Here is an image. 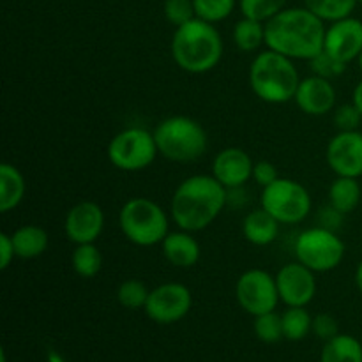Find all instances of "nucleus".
<instances>
[{
  "instance_id": "1",
  "label": "nucleus",
  "mask_w": 362,
  "mask_h": 362,
  "mask_svg": "<svg viewBox=\"0 0 362 362\" xmlns=\"http://www.w3.org/2000/svg\"><path fill=\"white\" fill-rule=\"evenodd\" d=\"M324 23L308 7L283 9L265 23V45L292 60H311L324 49Z\"/></svg>"
},
{
  "instance_id": "2",
  "label": "nucleus",
  "mask_w": 362,
  "mask_h": 362,
  "mask_svg": "<svg viewBox=\"0 0 362 362\" xmlns=\"http://www.w3.org/2000/svg\"><path fill=\"white\" fill-rule=\"evenodd\" d=\"M228 202V189L214 175H191L172 197L170 214L179 230L200 232L216 221Z\"/></svg>"
},
{
  "instance_id": "3",
  "label": "nucleus",
  "mask_w": 362,
  "mask_h": 362,
  "mask_svg": "<svg viewBox=\"0 0 362 362\" xmlns=\"http://www.w3.org/2000/svg\"><path fill=\"white\" fill-rule=\"evenodd\" d=\"M172 57L177 66L191 74H204L214 69L223 57V39L214 23L194 18L175 28Z\"/></svg>"
},
{
  "instance_id": "4",
  "label": "nucleus",
  "mask_w": 362,
  "mask_h": 362,
  "mask_svg": "<svg viewBox=\"0 0 362 362\" xmlns=\"http://www.w3.org/2000/svg\"><path fill=\"white\" fill-rule=\"evenodd\" d=\"M300 78L293 60L278 52H262L250 66V87L269 105H283L296 98Z\"/></svg>"
},
{
  "instance_id": "5",
  "label": "nucleus",
  "mask_w": 362,
  "mask_h": 362,
  "mask_svg": "<svg viewBox=\"0 0 362 362\" xmlns=\"http://www.w3.org/2000/svg\"><path fill=\"white\" fill-rule=\"evenodd\" d=\"M152 133L159 154L173 163H193L207 151V133L204 126L191 117H168L161 120Z\"/></svg>"
},
{
  "instance_id": "6",
  "label": "nucleus",
  "mask_w": 362,
  "mask_h": 362,
  "mask_svg": "<svg viewBox=\"0 0 362 362\" xmlns=\"http://www.w3.org/2000/svg\"><path fill=\"white\" fill-rule=\"evenodd\" d=\"M119 225L124 237L134 246L151 247L161 244L170 233L168 214L148 198H131L122 205Z\"/></svg>"
},
{
  "instance_id": "7",
  "label": "nucleus",
  "mask_w": 362,
  "mask_h": 362,
  "mask_svg": "<svg viewBox=\"0 0 362 362\" xmlns=\"http://www.w3.org/2000/svg\"><path fill=\"white\" fill-rule=\"evenodd\" d=\"M296 257L313 272L334 271L345 258V244L331 228L313 226L297 237Z\"/></svg>"
},
{
  "instance_id": "8",
  "label": "nucleus",
  "mask_w": 362,
  "mask_h": 362,
  "mask_svg": "<svg viewBox=\"0 0 362 362\" xmlns=\"http://www.w3.org/2000/svg\"><path fill=\"white\" fill-rule=\"evenodd\" d=\"M260 204L281 225H297L311 212V194L303 184L279 177L262 191Z\"/></svg>"
},
{
  "instance_id": "9",
  "label": "nucleus",
  "mask_w": 362,
  "mask_h": 362,
  "mask_svg": "<svg viewBox=\"0 0 362 362\" xmlns=\"http://www.w3.org/2000/svg\"><path fill=\"white\" fill-rule=\"evenodd\" d=\"M106 154L115 168L122 172H140L154 163L159 151L154 133L144 127H127L112 138Z\"/></svg>"
},
{
  "instance_id": "10",
  "label": "nucleus",
  "mask_w": 362,
  "mask_h": 362,
  "mask_svg": "<svg viewBox=\"0 0 362 362\" xmlns=\"http://www.w3.org/2000/svg\"><path fill=\"white\" fill-rule=\"evenodd\" d=\"M235 297L239 306L253 317L271 313L281 300L276 276L269 274L264 269H250L240 274L235 283Z\"/></svg>"
},
{
  "instance_id": "11",
  "label": "nucleus",
  "mask_w": 362,
  "mask_h": 362,
  "mask_svg": "<svg viewBox=\"0 0 362 362\" xmlns=\"http://www.w3.org/2000/svg\"><path fill=\"white\" fill-rule=\"evenodd\" d=\"M193 306V296L182 283H163L148 293L145 313L156 324H175L180 322Z\"/></svg>"
},
{
  "instance_id": "12",
  "label": "nucleus",
  "mask_w": 362,
  "mask_h": 362,
  "mask_svg": "<svg viewBox=\"0 0 362 362\" xmlns=\"http://www.w3.org/2000/svg\"><path fill=\"white\" fill-rule=\"evenodd\" d=\"M279 299L288 308H306L317 293L315 272L300 262L283 265L276 274Z\"/></svg>"
},
{
  "instance_id": "13",
  "label": "nucleus",
  "mask_w": 362,
  "mask_h": 362,
  "mask_svg": "<svg viewBox=\"0 0 362 362\" xmlns=\"http://www.w3.org/2000/svg\"><path fill=\"white\" fill-rule=\"evenodd\" d=\"M327 165L338 177H362V133L339 131L327 145Z\"/></svg>"
},
{
  "instance_id": "14",
  "label": "nucleus",
  "mask_w": 362,
  "mask_h": 362,
  "mask_svg": "<svg viewBox=\"0 0 362 362\" xmlns=\"http://www.w3.org/2000/svg\"><path fill=\"white\" fill-rule=\"evenodd\" d=\"M105 228V212L95 202H80L69 209L64 219L66 237L78 244H94Z\"/></svg>"
},
{
  "instance_id": "15",
  "label": "nucleus",
  "mask_w": 362,
  "mask_h": 362,
  "mask_svg": "<svg viewBox=\"0 0 362 362\" xmlns=\"http://www.w3.org/2000/svg\"><path fill=\"white\" fill-rule=\"evenodd\" d=\"M324 49L346 66L359 59L362 52V21L352 16L332 21L325 32Z\"/></svg>"
},
{
  "instance_id": "16",
  "label": "nucleus",
  "mask_w": 362,
  "mask_h": 362,
  "mask_svg": "<svg viewBox=\"0 0 362 362\" xmlns=\"http://www.w3.org/2000/svg\"><path fill=\"white\" fill-rule=\"evenodd\" d=\"M255 163L246 151L239 147H228L218 152L212 163V175L226 189H239L250 179H253Z\"/></svg>"
},
{
  "instance_id": "17",
  "label": "nucleus",
  "mask_w": 362,
  "mask_h": 362,
  "mask_svg": "<svg viewBox=\"0 0 362 362\" xmlns=\"http://www.w3.org/2000/svg\"><path fill=\"white\" fill-rule=\"evenodd\" d=\"M293 101L297 103L300 112H304L306 115H325L336 106V88L327 78L311 74V76L300 80Z\"/></svg>"
},
{
  "instance_id": "18",
  "label": "nucleus",
  "mask_w": 362,
  "mask_h": 362,
  "mask_svg": "<svg viewBox=\"0 0 362 362\" xmlns=\"http://www.w3.org/2000/svg\"><path fill=\"white\" fill-rule=\"evenodd\" d=\"M161 247L166 262L173 267L189 269L200 260V244L191 235V232H186V230L170 232L161 243Z\"/></svg>"
},
{
  "instance_id": "19",
  "label": "nucleus",
  "mask_w": 362,
  "mask_h": 362,
  "mask_svg": "<svg viewBox=\"0 0 362 362\" xmlns=\"http://www.w3.org/2000/svg\"><path fill=\"white\" fill-rule=\"evenodd\" d=\"M279 225L281 223L269 214L264 207L255 209L244 218L243 233L247 243L253 246H269L278 239Z\"/></svg>"
},
{
  "instance_id": "20",
  "label": "nucleus",
  "mask_w": 362,
  "mask_h": 362,
  "mask_svg": "<svg viewBox=\"0 0 362 362\" xmlns=\"http://www.w3.org/2000/svg\"><path fill=\"white\" fill-rule=\"evenodd\" d=\"M27 182L20 170L9 163L0 165V212L14 211L23 202Z\"/></svg>"
},
{
  "instance_id": "21",
  "label": "nucleus",
  "mask_w": 362,
  "mask_h": 362,
  "mask_svg": "<svg viewBox=\"0 0 362 362\" xmlns=\"http://www.w3.org/2000/svg\"><path fill=\"white\" fill-rule=\"evenodd\" d=\"M18 258L32 260L41 257L48 247V233L37 225L20 226L14 233H11Z\"/></svg>"
},
{
  "instance_id": "22",
  "label": "nucleus",
  "mask_w": 362,
  "mask_h": 362,
  "mask_svg": "<svg viewBox=\"0 0 362 362\" xmlns=\"http://www.w3.org/2000/svg\"><path fill=\"white\" fill-rule=\"evenodd\" d=\"M362 197L359 180L354 177H338L329 189V202L339 214H350L357 209Z\"/></svg>"
},
{
  "instance_id": "23",
  "label": "nucleus",
  "mask_w": 362,
  "mask_h": 362,
  "mask_svg": "<svg viewBox=\"0 0 362 362\" xmlns=\"http://www.w3.org/2000/svg\"><path fill=\"white\" fill-rule=\"evenodd\" d=\"M320 362H362V345L349 334H338L325 341Z\"/></svg>"
},
{
  "instance_id": "24",
  "label": "nucleus",
  "mask_w": 362,
  "mask_h": 362,
  "mask_svg": "<svg viewBox=\"0 0 362 362\" xmlns=\"http://www.w3.org/2000/svg\"><path fill=\"white\" fill-rule=\"evenodd\" d=\"M233 42L240 52H255L265 45V23L244 16L233 27Z\"/></svg>"
},
{
  "instance_id": "25",
  "label": "nucleus",
  "mask_w": 362,
  "mask_h": 362,
  "mask_svg": "<svg viewBox=\"0 0 362 362\" xmlns=\"http://www.w3.org/2000/svg\"><path fill=\"white\" fill-rule=\"evenodd\" d=\"M71 264L78 276L85 279L94 278L103 267L101 251L95 247V244H78L71 257Z\"/></svg>"
},
{
  "instance_id": "26",
  "label": "nucleus",
  "mask_w": 362,
  "mask_h": 362,
  "mask_svg": "<svg viewBox=\"0 0 362 362\" xmlns=\"http://www.w3.org/2000/svg\"><path fill=\"white\" fill-rule=\"evenodd\" d=\"M283 318V336L290 341H300L313 331V318L306 308H288Z\"/></svg>"
},
{
  "instance_id": "27",
  "label": "nucleus",
  "mask_w": 362,
  "mask_h": 362,
  "mask_svg": "<svg viewBox=\"0 0 362 362\" xmlns=\"http://www.w3.org/2000/svg\"><path fill=\"white\" fill-rule=\"evenodd\" d=\"M308 9L324 21H338L349 18L356 9L357 0H304Z\"/></svg>"
},
{
  "instance_id": "28",
  "label": "nucleus",
  "mask_w": 362,
  "mask_h": 362,
  "mask_svg": "<svg viewBox=\"0 0 362 362\" xmlns=\"http://www.w3.org/2000/svg\"><path fill=\"white\" fill-rule=\"evenodd\" d=\"M286 0H240V11L246 18L267 23L285 9Z\"/></svg>"
},
{
  "instance_id": "29",
  "label": "nucleus",
  "mask_w": 362,
  "mask_h": 362,
  "mask_svg": "<svg viewBox=\"0 0 362 362\" xmlns=\"http://www.w3.org/2000/svg\"><path fill=\"white\" fill-rule=\"evenodd\" d=\"M148 293L151 292L144 283L138 279H127V281L120 283L119 290H117V300L126 310H140L147 304Z\"/></svg>"
},
{
  "instance_id": "30",
  "label": "nucleus",
  "mask_w": 362,
  "mask_h": 362,
  "mask_svg": "<svg viewBox=\"0 0 362 362\" xmlns=\"http://www.w3.org/2000/svg\"><path fill=\"white\" fill-rule=\"evenodd\" d=\"M255 334L264 343H278L283 336V318L276 311L255 317Z\"/></svg>"
},
{
  "instance_id": "31",
  "label": "nucleus",
  "mask_w": 362,
  "mask_h": 362,
  "mask_svg": "<svg viewBox=\"0 0 362 362\" xmlns=\"http://www.w3.org/2000/svg\"><path fill=\"white\" fill-rule=\"evenodd\" d=\"M197 18L209 21V23H218L228 18L235 7V0H193Z\"/></svg>"
},
{
  "instance_id": "32",
  "label": "nucleus",
  "mask_w": 362,
  "mask_h": 362,
  "mask_svg": "<svg viewBox=\"0 0 362 362\" xmlns=\"http://www.w3.org/2000/svg\"><path fill=\"white\" fill-rule=\"evenodd\" d=\"M163 11H165L166 21L175 28L197 18L193 0H166Z\"/></svg>"
},
{
  "instance_id": "33",
  "label": "nucleus",
  "mask_w": 362,
  "mask_h": 362,
  "mask_svg": "<svg viewBox=\"0 0 362 362\" xmlns=\"http://www.w3.org/2000/svg\"><path fill=\"white\" fill-rule=\"evenodd\" d=\"M310 62V67L313 69V74L322 78H327V80H332V78H338L339 74H343L346 71V64L339 62L334 57L329 55L325 49H322L317 57H313Z\"/></svg>"
},
{
  "instance_id": "34",
  "label": "nucleus",
  "mask_w": 362,
  "mask_h": 362,
  "mask_svg": "<svg viewBox=\"0 0 362 362\" xmlns=\"http://www.w3.org/2000/svg\"><path fill=\"white\" fill-rule=\"evenodd\" d=\"M362 122V113L354 103L338 106L334 110V126L339 131H357Z\"/></svg>"
},
{
  "instance_id": "35",
  "label": "nucleus",
  "mask_w": 362,
  "mask_h": 362,
  "mask_svg": "<svg viewBox=\"0 0 362 362\" xmlns=\"http://www.w3.org/2000/svg\"><path fill=\"white\" fill-rule=\"evenodd\" d=\"M313 332L324 341H329V339L336 338L339 334L338 322L332 315L329 313H320L313 318Z\"/></svg>"
},
{
  "instance_id": "36",
  "label": "nucleus",
  "mask_w": 362,
  "mask_h": 362,
  "mask_svg": "<svg viewBox=\"0 0 362 362\" xmlns=\"http://www.w3.org/2000/svg\"><path fill=\"white\" fill-rule=\"evenodd\" d=\"M253 179L257 180L258 186H262V189L267 186H271L272 182L279 179V173L278 168L272 165L271 161H258L255 163V168H253Z\"/></svg>"
},
{
  "instance_id": "37",
  "label": "nucleus",
  "mask_w": 362,
  "mask_h": 362,
  "mask_svg": "<svg viewBox=\"0 0 362 362\" xmlns=\"http://www.w3.org/2000/svg\"><path fill=\"white\" fill-rule=\"evenodd\" d=\"M14 257H16V251H14L13 237L9 233L2 232L0 233V269L6 271L11 262L14 260Z\"/></svg>"
},
{
  "instance_id": "38",
  "label": "nucleus",
  "mask_w": 362,
  "mask_h": 362,
  "mask_svg": "<svg viewBox=\"0 0 362 362\" xmlns=\"http://www.w3.org/2000/svg\"><path fill=\"white\" fill-rule=\"evenodd\" d=\"M352 103L357 106V108H359V112L362 113V80L356 85V88H354V101Z\"/></svg>"
},
{
  "instance_id": "39",
  "label": "nucleus",
  "mask_w": 362,
  "mask_h": 362,
  "mask_svg": "<svg viewBox=\"0 0 362 362\" xmlns=\"http://www.w3.org/2000/svg\"><path fill=\"white\" fill-rule=\"evenodd\" d=\"M356 285H357V288L362 292V260L359 262V265H357V269H356Z\"/></svg>"
},
{
  "instance_id": "40",
  "label": "nucleus",
  "mask_w": 362,
  "mask_h": 362,
  "mask_svg": "<svg viewBox=\"0 0 362 362\" xmlns=\"http://www.w3.org/2000/svg\"><path fill=\"white\" fill-rule=\"evenodd\" d=\"M357 62H359V67H361V71H362V52H361L359 59H357Z\"/></svg>"
},
{
  "instance_id": "41",
  "label": "nucleus",
  "mask_w": 362,
  "mask_h": 362,
  "mask_svg": "<svg viewBox=\"0 0 362 362\" xmlns=\"http://www.w3.org/2000/svg\"><path fill=\"white\" fill-rule=\"evenodd\" d=\"M357 2H361V4H362V0H357Z\"/></svg>"
}]
</instances>
